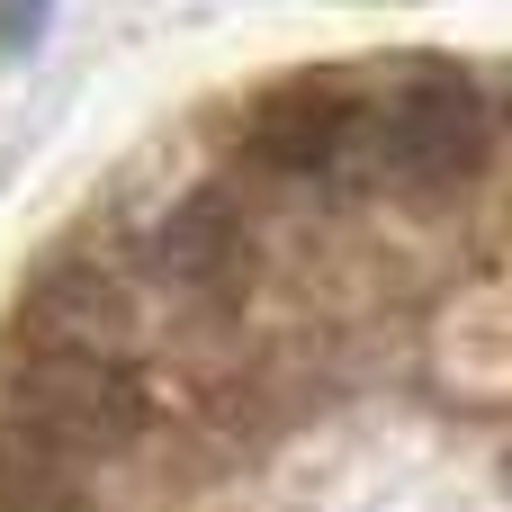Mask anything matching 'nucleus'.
Returning <instances> with one entry per match:
<instances>
[{
	"label": "nucleus",
	"instance_id": "obj_1",
	"mask_svg": "<svg viewBox=\"0 0 512 512\" xmlns=\"http://www.w3.org/2000/svg\"><path fill=\"white\" fill-rule=\"evenodd\" d=\"M144 432V387L117 351L27 342L0 351V459L18 468H99Z\"/></svg>",
	"mask_w": 512,
	"mask_h": 512
},
{
	"label": "nucleus",
	"instance_id": "obj_4",
	"mask_svg": "<svg viewBox=\"0 0 512 512\" xmlns=\"http://www.w3.org/2000/svg\"><path fill=\"white\" fill-rule=\"evenodd\" d=\"M252 252V234H243V216H234V198L225 189H198L162 234H153V270L180 288V297H198V306H234L243 297V261Z\"/></svg>",
	"mask_w": 512,
	"mask_h": 512
},
{
	"label": "nucleus",
	"instance_id": "obj_5",
	"mask_svg": "<svg viewBox=\"0 0 512 512\" xmlns=\"http://www.w3.org/2000/svg\"><path fill=\"white\" fill-rule=\"evenodd\" d=\"M9 324H18L27 342H81V351H117V360L135 351V306H126V288H117L108 270H90V261L36 279Z\"/></svg>",
	"mask_w": 512,
	"mask_h": 512
},
{
	"label": "nucleus",
	"instance_id": "obj_2",
	"mask_svg": "<svg viewBox=\"0 0 512 512\" xmlns=\"http://www.w3.org/2000/svg\"><path fill=\"white\" fill-rule=\"evenodd\" d=\"M495 153V99L468 72H405L387 90H360L342 180L387 198H459Z\"/></svg>",
	"mask_w": 512,
	"mask_h": 512
},
{
	"label": "nucleus",
	"instance_id": "obj_6",
	"mask_svg": "<svg viewBox=\"0 0 512 512\" xmlns=\"http://www.w3.org/2000/svg\"><path fill=\"white\" fill-rule=\"evenodd\" d=\"M0 512H99V504H90L63 468H18V459H9V468H0Z\"/></svg>",
	"mask_w": 512,
	"mask_h": 512
},
{
	"label": "nucleus",
	"instance_id": "obj_3",
	"mask_svg": "<svg viewBox=\"0 0 512 512\" xmlns=\"http://www.w3.org/2000/svg\"><path fill=\"white\" fill-rule=\"evenodd\" d=\"M351 117H360V90H342V81H279V90L252 99L243 153L261 171H279V180H342Z\"/></svg>",
	"mask_w": 512,
	"mask_h": 512
},
{
	"label": "nucleus",
	"instance_id": "obj_7",
	"mask_svg": "<svg viewBox=\"0 0 512 512\" xmlns=\"http://www.w3.org/2000/svg\"><path fill=\"white\" fill-rule=\"evenodd\" d=\"M45 18H54V0H0V63H18V54H36V36H45Z\"/></svg>",
	"mask_w": 512,
	"mask_h": 512
}]
</instances>
